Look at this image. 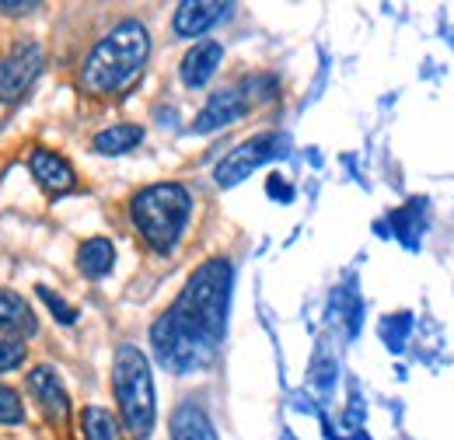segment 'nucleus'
Wrapping results in <instances>:
<instances>
[{
    "instance_id": "3",
    "label": "nucleus",
    "mask_w": 454,
    "mask_h": 440,
    "mask_svg": "<svg viewBox=\"0 0 454 440\" xmlns=\"http://www.w3.org/2000/svg\"><path fill=\"white\" fill-rule=\"evenodd\" d=\"M189 210H192V196L178 182L147 185L129 203L133 224L140 227V234L147 238V245L154 252H171L178 245V238L189 224Z\"/></svg>"
},
{
    "instance_id": "17",
    "label": "nucleus",
    "mask_w": 454,
    "mask_h": 440,
    "mask_svg": "<svg viewBox=\"0 0 454 440\" xmlns=\"http://www.w3.org/2000/svg\"><path fill=\"white\" fill-rule=\"evenodd\" d=\"M81 427H84V440H122L115 416L102 405H88L81 416Z\"/></svg>"
},
{
    "instance_id": "2",
    "label": "nucleus",
    "mask_w": 454,
    "mask_h": 440,
    "mask_svg": "<svg viewBox=\"0 0 454 440\" xmlns=\"http://www.w3.org/2000/svg\"><path fill=\"white\" fill-rule=\"evenodd\" d=\"M231 263L227 259H210L196 273L189 276L185 290L171 304L185 322H192L203 335L221 342L227 329V304H231Z\"/></svg>"
},
{
    "instance_id": "20",
    "label": "nucleus",
    "mask_w": 454,
    "mask_h": 440,
    "mask_svg": "<svg viewBox=\"0 0 454 440\" xmlns=\"http://www.w3.org/2000/svg\"><path fill=\"white\" fill-rule=\"evenodd\" d=\"M21 360H25V346H21L18 339L0 335V374H4V371H14Z\"/></svg>"
},
{
    "instance_id": "24",
    "label": "nucleus",
    "mask_w": 454,
    "mask_h": 440,
    "mask_svg": "<svg viewBox=\"0 0 454 440\" xmlns=\"http://www.w3.org/2000/svg\"><path fill=\"white\" fill-rule=\"evenodd\" d=\"M0 11H39V4H7V0H0Z\"/></svg>"
},
{
    "instance_id": "12",
    "label": "nucleus",
    "mask_w": 454,
    "mask_h": 440,
    "mask_svg": "<svg viewBox=\"0 0 454 440\" xmlns=\"http://www.w3.org/2000/svg\"><path fill=\"white\" fill-rule=\"evenodd\" d=\"M221 56H224L221 43H196L182 59V81L189 88H203L214 77V70L221 67Z\"/></svg>"
},
{
    "instance_id": "7",
    "label": "nucleus",
    "mask_w": 454,
    "mask_h": 440,
    "mask_svg": "<svg viewBox=\"0 0 454 440\" xmlns=\"http://www.w3.org/2000/svg\"><path fill=\"white\" fill-rule=\"evenodd\" d=\"M43 63H46V56H43L39 43H32V39L18 43L11 53L0 59V102L21 98L32 88V81L39 77Z\"/></svg>"
},
{
    "instance_id": "14",
    "label": "nucleus",
    "mask_w": 454,
    "mask_h": 440,
    "mask_svg": "<svg viewBox=\"0 0 454 440\" xmlns=\"http://www.w3.org/2000/svg\"><path fill=\"white\" fill-rule=\"evenodd\" d=\"M171 440H217V430L200 405L185 402L171 416Z\"/></svg>"
},
{
    "instance_id": "5",
    "label": "nucleus",
    "mask_w": 454,
    "mask_h": 440,
    "mask_svg": "<svg viewBox=\"0 0 454 440\" xmlns=\"http://www.w3.org/2000/svg\"><path fill=\"white\" fill-rule=\"evenodd\" d=\"M151 346H154V357L158 364L171 371V374H192V371H203L210 360H214V350L217 342L210 335L196 329L192 322H185L175 308H168L154 329H151Z\"/></svg>"
},
{
    "instance_id": "23",
    "label": "nucleus",
    "mask_w": 454,
    "mask_h": 440,
    "mask_svg": "<svg viewBox=\"0 0 454 440\" xmlns=\"http://www.w3.org/2000/svg\"><path fill=\"white\" fill-rule=\"evenodd\" d=\"M270 196H277V200H294V192L284 185V178H270Z\"/></svg>"
},
{
    "instance_id": "16",
    "label": "nucleus",
    "mask_w": 454,
    "mask_h": 440,
    "mask_svg": "<svg viewBox=\"0 0 454 440\" xmlns=\"http://www.w3.org/2000/svg\"><path fill=\"white\" fill-rule=\"evenodd\" d=\"M140 140H144V130H140V126H133V122H119V126H109V130H102V133L95 137V151L115 158V154L133 151Z\"/></svg>"
},
{
    "instance_id": "10",
    "label": "nucleus",
    "mask_w": 454,
    "mask_h": 440,
    "mask_svg": "<svg viewBox=\"0 0 454 440\" xmlns=\"http://www.w3.org/2000/svg\"><path fill=\"white\" fill-rule=\"evenodd\" d=\"M28 388H32V395L43 402V412H46L50 420L59 423V420L70 412V395H67L63 378H59L53 367H35V371L28 374Z\"/></svg>"
},
{
    "instance_id": "19",
    "label": "nucleus",
    "mask_w": 454,
    "mask_h": 440,
    "mask_svg": "<svg viewBox=\"0 0 454 440\" xmlns=\"http://www.w3.org/2000/svg\"><path fill=\"white\" fill-rule=\"evenodd\" d=\"M21 420H25V409H21L18 391L7 385H0V423L11 427V423H21Z\"/></svg>"
},
{
    "instance_id": "9",
    "label": "nucleus",
    "mask_w": 454,
    "mask_h": 440,
    "mask_svg": "<svg viewBox=\"0 0 454 440\" xmlns=\"http://www.w3.org/2000/svg\"><path fill=\"white\" fill-rule=\"evenodd\" d=\"M248 109V102H245V95L241 91H234V88H227V91H217L203 112L196 115V122H192V130L196 133H214V130H221L227 122H234V119H241Z\"/></svg>"
},
{
    "instance_id": "22",
    "label": "nucleus",
    "mask_w": 454,
    "mask_h": 440,
    "mask_svg": "<svg viewBox=\"0 0 454 440\" xmlns=\"http://www.w3.org/2000/svg\"><path fill=\"white\" fill-rule=\"evenodd\" d=\"M409 332V315H398L392 322H385V339L392 350H402V335Z\"/></svg>"
},
{
    "instance_id": "6",
    "label": "nucleus",
    "mask_w": 454,
    "mask_h": 440,
    "mask_svg": "<svg viewBox=\"0 0 454 440\" xmlns=\"http://www.w3.org/2000/svg\"><path fill=\"white\" fill-rule=\"evenodd\" d=\"M286 147H290V140H286V137H280V133H262V137H252V140L238 144V147L227 154L224 161L217 165L214 178H217V185H221V189H231V185L245 182V178H248L255 168H262L266 161L284 158Z\"/></svg>"
},
{
    "instance_id": "11",
    "label": "nucleus",
    "mask_w": 454,
    "mask_h": 440,
    "mask_svg": "<svg viewBox=\"0 0 454 440\" xmlns=\"http://www.w3.org/2000/svg\"><path fill=\"white\" fill-rule=\"evenodd\" d=\"M28 168H32L35 182H39L43 189H50V192H67V189H74V168L67 165L59 154H53V151H32Z\"/></svg>"
},
{
    "instance_id": "21",
    "label": "nucleus",
    "mask_w": 454,
    "mask_h": 440,
    "mask_svg": "<svg viewBox=\"0 0 454 440\" xmlns=\"http://www.w3.org/2000/svg\"><path fill=\"white\" fill-rule=\"evenodd\" d=\"M39 297H43V301L50 304V311L57 315V318H59V322H63V326H70V322L77 318V311H74V308H67V304L59 301V297H57V294H53V290H46V287H39Z\"/></svg>"
},
{
    "instance_id": "15",
    "label": "nucleus",
    "mask_w": 454,
    "mask_h": 440,
    "mask_svg": "<svg viewBox=\"0 0 454 440\" xmlns=\"http://www.w3.org/2000/svg\"><path fill=\"white\" fill-rule=\"evenodd\" d=\"M77 266L81 273L91 276V279H102L115 266V248L109 238H88L81 248H77Z\"/></svg>"
},
{
    "instance_id": "8",
    "label": "nucleus",
    "mask_w": 454,
    "mask_h": 440,
    "mask_svg": "<svg viewBox=\"0 0 454 440\" xmlns=\"http://www.w3.org/2000/svg\"><path fill=\"white\" fill-rule=\"evenodd\" d=\"M227 11H231V4H210V0H185V4H178V11H175V32L182 35V39H192V35H203V32H210L221 18H224Z\"/></svg>"
},
{
    "instance_id": "1",
    "label": "nucleus",
    "mask_w": 454,
    "mask_h": 440,
    "mask_svg": "<svg viewBox=\"0 0 454 440\" xmlns=\"http://www.w3.org/2000/svg\"><path fill=\"white\" fill-rule=\"evenodd\" d=\"M151 56V35L140 21H122L88 53L84 59V88L95 95H113L122 91L147 63Z\"/></svg>"
},
{
    "instance_id": "4",
    "label": "nucleus",
    "mask_w": 454,
    "mask_h": 440,
    "mask_svg": "<svg viewBox=\"0 0 454 440\" xmlns=\"http://www.w3.org/2000/svg\"><path fill=\"white\" fill-rule=\"evenodd\" d=\"M113 388L126 430L137 440H147L158 420V391L151 378V364L137 346H119L113 364Z\"/></svg>"
},
{
    "instance_id": "18",
    "label": "nucleus",
    "mask_w": 454,
    "mask_h": 440,
    "mask_svg": "<svg viewBox=\"0 0 454 440\" xmlns=\"http://www.w3.org/2000/svg\"><path fill=\"white\" fill-rule=\"evenodd\" d=\"M419 214H423V200H419V203H409L405 210H398V214H395L398 238H402L405 245H416V241H419V231H423V224H412V217H419Z\"/></svg>"
},
{
    "instance_id": "13",
    "label": "nucleus",
    "mask_w": 454,
    "mask_h": 440,
    "mask_svg": "<svg viewBox=\"0 0 454 440\" xmlns=\"http://www.w3.org/2000/svg\"><path fill=\"white\" fill-rule=\"evenodd\" d=\"M0 329L11 332V335H32V332L39 329L35 311L14 290H0Z\"/></svg>"
}]
</instances>
